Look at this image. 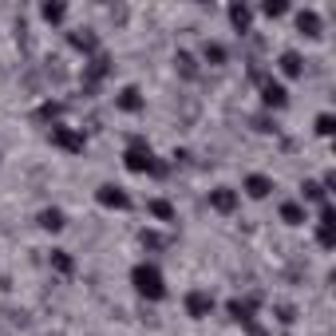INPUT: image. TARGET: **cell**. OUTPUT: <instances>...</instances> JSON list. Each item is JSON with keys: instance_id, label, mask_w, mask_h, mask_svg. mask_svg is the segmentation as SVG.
<instances>
[{"instance_id": "obj_1", "label": "cell", "mask_w": 336, "mask_h": 336, "mask_svg": "<svg viewBox=\"0 0 336 336\" xmlns=\"http://www.w3.org/2000/svg\"><path fill=\"white\" fill-rule=\"evenodd\" d=\"M135 289L142 293V297H162V277H158V269L154 265H138L135 269Z\"/></svg>"}, {"instance_id": "obj_2", "label": "cell", "mask_w": 336, "mask_h": 336, "mask_svg": "<svg viewBox=\"0 0 336 336\" xmlns=\"http://www.w3.org/2000/svg\"><path fill=\"white\" fill-rule=\"evenodd\" d=\"M99 198H103V206H127V194H123L119 186H103Z\"/></svg>"}, {"instance_id": "obj_3", "label": "cell", "mask_w": 336, "mask_h": 336, "mask_svg": "<svg viewBox=\"0 0 336 336\" xmlns=\"http://www.w3.org/2000/svg\"><path fill=\"white\" fill-rule=\"evenodd\" d=\"M245 186H249V194H253V198H265V194H269V178H261V174H253Z\"/></svg>"}, {"instance_id": "obj_4", "label": "cell", "mask_w": 336, "mask_h": 336, "mask_svg": "<svg viewBox=\"0 0 336 336\" xmlns=\"http://www.w3.org/2000/svg\"><path fill=\"white\" fill-rule=\"evenodd\" d=\"M44 226H47V229H60V226H63L60 210H44Z\"/></svg>"}, {"instance_id": "obj_5", "label": "cell", "mask_w": 336, "mask_h": 336, "mask_svg": "<svg viewBox=\"0 0 336 336\" xmlns=\"http://www.w3.org/2000/svg\"><path fill=\"white\" fill-rule=\"evenodd\" d=\"M281 67H285V71H289V76H297V71H301V60H297V56H285V60H281Z\"/></svg>"}, {"instance_id": "obj_6", "label": "cell", "mask_w": 336, "mask_h": 336, "mask_svg": "<svg viewBox=\"0 0 336 336\" xmlns=\"http://www.w3.org/2000/svg\"><path fill=\"white\" fill-rule=\"evenodd\" d=\"M214 206H218V210H229V206H233V194L218 190V194H214Z\"/></svg>"}, {"instance_id": "obj_7", "label": "cell", "mask_w": 336, "mask_h": 336, "mask_svg": "<svg viewBox=\"0 0 336 336\" xmlns=\"http://www.w3.org/2000/svg\"><path fill=\"white\" fill-rule=\"evenodd\" d=\"M123 107H127V111L138 107V91H135V87H131V91H123Z\"/></svg>"}, {"instance_id": "obj_8", "label": "cell", "mask_w": 336, "mask_h": 336, "mask_svg": "<svg viewBox=\"0 0 336 336\" xmlns=\"http://www.w3.org/2000/svg\"><path fill=\"white\" fill-rule=\"evenodd\" d=\"M44 16H47V20H60V16H63V8H60V4H47V8H44Z\"/></svg>"}]
</instances>
